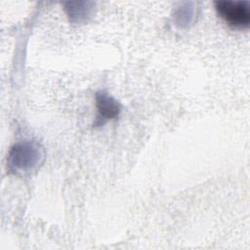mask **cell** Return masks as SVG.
I'll return each instance as SVG.
<instances>
[{"label": "cell", "instance_id": "obj_1", "mask_svg": "<svg viewBox=\"0 0 250 250\" xmlns=\"http://www.w3.org/2000/svg\"><path fill=\"white\" fill-rule=\"evenodd\" d=\"M215 9L218 15L234 28H247L250 23L249 4L246 1H217Z\"/></svg>", "mask_w": 250, "mask_h": 250}, {"label": "cell", "instance_id": "obj_2", "mask_svg": "<svg viewBox=\"0 0 250 250\" xmlns=\"http://www.w3.org/2000/svg\"><path fill=\"white\" fill-rule=\"evenodd\" d=\"M97 107L103 118L108 119L115 117L119 112V104L105 93L97 96Z\"/></svg>", "mask_w": 250, "mask_h": 250}]
</instances>
